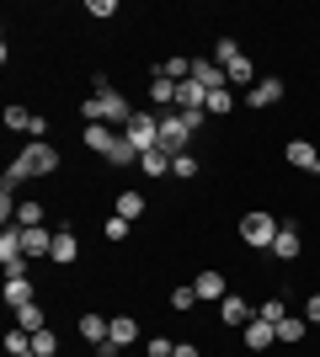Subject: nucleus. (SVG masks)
Instances as JSON below:
<instances>
[{
    "mask_svg": "<svg viewBox=\"0 0 320 357\" xmlns=\"http://www.w3.org/2000/svg\"><path fill=\"white\" fill-rule=\"evenodd\" d=\"M54 171H59V149L43 144V139H32V144H22V155L11 160L6 187H22V181H32V176H54Z\"/></svg>",
    "mask_w": 320,
    "mask_h": 357,
    "instance_id": "obj_1",
    "label": "nucleus"
},
{
    "mask_svg": "<svg viewBox=\"0 0 320 357\" xmlns=\"http://www.w3.org/2000/svg\"><path fill=\"white\" fill-rule=\"evenodd\" d=\"M80 118L86 123H107V128H123V123L134 118V107H128V96H118V91H91V102H80Z\"/></svg>",
    "mask_w": 320,
    "mask_h": 357,
    "instance_id": "obj_2",
    "label": "nucleus"
},
{
    "mask_svg": "<svg viewBox=\"0 0 320 357\" xmlns=\"http://www.w3.org/2000/svg\"><path fill=\"white\" fill-rule=\"evenodd\" d=\"M123 139L144 155V149H160V112H144V107H134V118L123 123Z\"/></svg>",
    "mask_w": 320,
    "mask_h": 357,
    "instance_id": "obj_3",
    "label": "nucleus"
},
{
    "mask_svg": "<svg viewBox=\"0 0 320 357\" xmlns=\"http://www.w3.org/2000/svg\"><path fill=\"white\" fill-rule=\"evenodd\" d=\"M277 229H283V224H277L273 213H245V219H241V240L251 245V251H273Z\"/></svg>",
    "mask_w": 320,
    "mask_h": 357,
    "instance_id": "obj_4",
    "label": "nucleus"
},
{
    "mask_svg": "<svg viewBox=\"0 0 320 357\" xmlns=\"http://www.w3.org/2000/svg\"><path fill=\"white\" fill-rule=\"evenodd\" d=\"M187 139H192L187 112H176V107H171V112H160V149H166V155H182Z\"/></svg>",
    "mask_w": 320,
    "mask_h": 357,
    "instance_id": "obj_5",
    "label": "nucleus"
},
{
    "mask_svg": "<svg viewBox=\"0 0 320 357\" xmlns=\"http://www.w3.org/2000/svg\"><path fill=\"white\" fill-rule=\"evenodd\" d=\"M6 128L11 134H27V139H43L48 134V123L32 112V107H6Z\"/></svg>",
    "mask_w": 320,
    "mask_h": 357,
    "instance_id": "obj_6",
    "label": "nucleus"
},
{
    "mask_svg": "<svg viewBox=\"0 0 320 357\" xmlns=\"http://www.w3.org/2000/svg\"><path fill=\"white\" fill-rule=\"evenodd\" d=\"M283 91H289V86H283L277 75H267V80H257V86L245 91V107H261V112H267V107L283 102Z\"/></svg>",
    "mask_w": 320,
    "mask_h": 357,
    "instance_id": "obj_7",
    "label": "nucleus"
},
{
    "mask_svg": "<svg viewBox=\"0 0 320 357\" xmlns=\"http://www.w3.org/2000/svg\"><path fill=\"white\" fill-rule=\"evenodd\" d=\"M251 320H257V314H251V304H245V298L241 294H224V298H219V326H251Z\"/></svg>",
    "mask_w": 320,
    "mask_h": 357,
    "instance_id": "obj_8",
    "label": "nucleus"
},
{
    "mask_svg": "<svg viewBox=\"0 0 320 357\" xmlns=\"http://www.w3.org/2000/svg\"><path fill=\"white\" fill-rule=\"evenodd\" d=\"M16 229H22V224H16ZM22 256H27V261L54 256V229H43V224H38V229H22Z\"/></svg>",
    "mask_w": 320,
    "mask_h": 357,
    "instance_id": "obj_9",
    "label": "nucleus"
},
{
    "mask_svg": "<svg viewBox=\"0 0 320 357\" xmlns=\"http://www.w3.org/2000/svg\"><path fill=\"white\" fill-rule=\"evenodd\" d=\"M123 139V128H107V123H86V149H91V155H112V144H118Z\"/></svg>",
    "mask_w": 320,
    "mask_h": 357,
    "instance_id": "obj_10",
    "label": "nucleus"
},
{
    "mask_svg": "<svg viewBox=\"0 0 320 357\" xmlns=\"http://www.w3.org/2000/svg\"><path fill=\"white\" fill-rule=\"evenodd\" d=\"M192 80H198L203 91H224L229 75H224V64H219V59H192Z\"/></svg>",
    "mask_w": 320,
    "mask_h": 357,
    "instance_id": "obj_11",
    "label": "nucleus"
},
{
    "mask_svg": "<svg viewBox=\"0 0 320 357\" xmlns=\"http://www.w3.org/2000/svg\"><path fill=\"white\" fill-rule=\"evenodd\" d=\"M273 342H277V326H273V320H261V314H257V320L245 326V352H267V347H273Z\"/></svg>",
    "mask_w": 320,
    "mask_h": 357,
    "instance_id": "obj_12",
    "label": "nucleus"
},
{
    "mask_svg": "<svg viewBox=\"0 0 320 357\" xmlns=\"http://www.w3.org/2000/svg\"><path fill=\"white\" fill-rule=\"evenodd\" d=\"M299 251H305V240H299V224H283V229H277V240H273V256H277V261H294Z\"/></svg>",
    "mask_w": 320,
    "mask_h": 357,
    "instance_id": "obj_13",
    "label": "nucleus"
},
{
    "mask_svg": "<svg viewBox=\"0 0 320 357\" xmlns=\"http://www.w3.org/2000/svg\"><path fill=\"white\" fill-rule=\"evenodd\" d=\"M80 336L91 347H102L107 336H112V314H80Z\"/></svg>",
    "mask_w": 320,
    "mask_h": 357,
    "instance_id": "obj_14",
    "label": "nucleus"
},
{
    "mask_svg": "<svg viewBox=\"0 0 320 357\" xmlns=\"http://www.w3.org/2000/svg\"><path fill=\"white\" fill-rule=\"evenodd\" d=\"M203 102H208V91H203L198 80H182V86H176V112H203Z\"/></svg>",
    "mask_w": 320,
    "mask_h": 357,
    "instance_id": "obj_15",
    "label": "nucleus"
},
{
    "mask_svg": "<svg viewBox=\"0 0 320 357\" xmlns=\"http://www.w3.org/2000/svg\"><path fill=\"white\" fill-rule=\"evenodd\" d=\"M283 155H289V165H294V171H315V160H320V149L310 144V139H294V144L283 149Z\"/></svg>",
    "mask_w": 320,
    "mask_h": 357,
    "instance_id": "obj_16",
    "label": "nucleus"
},
{
    "mask_svg": "<svg viewBox=\"0 0 320 357\" xmlns=\"http://www.w3.org/2000/svg\"><path fill=\"white\" fill-rule=\"evenodd\" d=\"M75 256H80V240H75V229H54V261H59V267H70Z\"/></svg>",
    "mask_w": 320,
    "mask_h": 357,
    "instance_id": "obj_17",
    "label": "nucleus"
},
{
    "mask_svg": "<svg viewBox=\"0 0 320 357\" xmlns=\"http://www.w3.org/2000/svg\"><path fill=\"white\" fill-rule=\"evenodd\" d=\"M107 342L134 347V342H139V320H134V314H112V336H107Z\"/></svg>",
    "mask_w": 320,
    "mask_h": 357,
    "instance_id": "obj_18",
    "label": "nucleus"
},
{
    "mask_svg": "<svg viewBox=\"0 0 320 357\" xmlns=\"http://www.w3.org/2000/svg\"><path fill=\"white\" fill-rule=\"evenodd\" d=\"M171 160H176V155H166V149H144V155H139L144 176H171Z\"/></svg>",
    "mask_w": 320,
    "mask_h": 357,
    "instance_id": "obj_19",
    "label": "nucleus"
},
{
    "mask_svg": "<svg viewBox=\"0 0 320 357\" xmlns=\"http://www.w3.org/2000/svg\"><path fill=\"white\" fill-rule=\"evenodd\" d=\"M43 326H48V314H43V304H38V298L16 310V331H43Z\"/></svg>",
    "mask_w": 320,
    "mask_h": 357,
    "instance_id": "obj_20",
    "label": "nucleus"
},
{
    "mask_svg": "<svg viewBox=\"0 0 320 357\" xmlns=\"http://www.w3.org/2000/svg\"><path fill=\"white\" fill-rule=\"evenodd\" d=\"M150 102H160V112H171V107H176V80L155 75V80H150Z\"/></svg>",
    "mask_w": 320,
    "mask_h": 357,
    "instance_id": "obj_21",
    "label": "nucleus"
},
{
    "mask_svg": "<svg viewBox=\"0 0 320 357\" xmlns=\"http://www.w3.org/2000/svg\"><path fill=\"white\" fill-rule=\"evenodd\" d=\"M192 288H198V298H224V272H198Z\"/></svg>",
    "mask_w": 320,
    "mask_h": 357,
    "instance_id": "obj_22",
    "label": "nucleus"
},
{
    "mask_svg": "<svg viewBox=\"0 0 320 357\" xmlns=\"http://www.w3.org/2000/svg\"><path fill=\"white\" fill-rule=\"evenodd\" d=\"M6 304H11V310L32 304V278H6Z\"/></svg>",
    "mask_w": 320,
    "mask_h": 357,
    "instance_id": "obj_23",
    "label": "nucleus"
},
{
    "mask_svg": "<svg viewBox=\"0 0 320 357\" xmlns=\"http://www.w3.org/2000/svg\"><path fill=\"white\" fill-rule=\"evenodd\" d=\"M305 326H310L305 314H283V320H277V342H283V347H294L299 336H305Z\"/></svg>",
    "mask_w": 320,
    "mask_h": 357,
    "instance_id": "obj_24",
    "label": "nucleus"
},
{
    "mask_svg": "<svg viewBox=\"0 0 320 357\" xmlns=\"http://www.w3.org/2000/svg\"><path fill=\"white\" fill-rule=\"evenodd\" d=\"M16 224H22V229H38V224H43V203H38V197L16 203Z\"/></svg>",
    "mask_w": 320,
    "mask_h": 357,
    "instance_id": "obj_25",
    "label": "nucleus"
},
{
    "mask_svg": "<svg viewBox=\"0 0 320 357\" xmlns=\"http://www.w3.org/2000/svg\"><path fill=\"white\" fill-rule=\"evenodd\" d=\"M224 75H229V80H235V86H245V91L257 86V70H251V59H245V54H241V59H235V64H224Z\"/></svg>",
    "mask_w": 320,
    "mask_h": 357,
    "instance_id": "obj_26",
    "label": "nucleus"
},
{
    "mask_svg": "<svg viewBox=\"0 0 320 357\" xmlns=\"http://www.w3.org/2000/svg\"><path fill=\"white\" fill-rule=\"evenodd\" d=\"M112 213H118V219H128V224H134L139 213H144V197H139V192H118V208H112Z\"/></svg>",
    "mask_w": 320,
    "mask_h": 357,
    "instance_id": "obj_27",
    "label": "nucleus"
},
{
    "mask_svg": "<svg viewBox=\"0 0 320 357\" xmlns=\"http://www.w3.org/2000/svg\"><path fill=\"white\" fill-rule=\"evenodd\" d=\"M198 171H203V165H198V155H187V149L176 155V160H171V176H176V181H192Z\"/></svg>",
    "mask_w": 320,
    "mask_h": 357,
    "instance_id": "obj_28",
    "label": "nucleus"
},
{
    "mask_svg": "<svg viewBox=\"0 0 320 357\" xmlns=\"http://www.w3.org/2000/svg\"><path fill=\"white\" fill-rule=\"evenodd\" d=\"M32 352H38V357H59V336H54V331H32Z\"/></svg>",
    "mask_w": 320,
    "mask_h": 357,
    "instance_id": "obj_29",
    "label": "nucleus"
},
{
    "mask_svg": "<svg viewBox=\"0 0 320 357\" xmlns=\"http://www.w3.org/2000/svg\"><path fill=\"white\" fill-rule=\"evenodd\" d=\"M229 107H235V96H229V86H224V91H208V102H203V112H208V118H224Z\"/></svg>",
    "mask_w": 320,
    "mask_h": 357,
    "instance_id": "obj_30",
    "label": "nucleus"
},
{
    "mask_svg": "<svg viewBox=\"0 0 320 357\" xmlns=\"http://www.w3.org/2000/svg\"><path fill=\"white\" fill-rule=\"evenodd\" d=\"M192 304H198V288H192V283L171 288V310H176V314H187V310H192Z\"/></svg>",
    "mask_w": 320,
    "mask_h": 357,
    "instance_id": "obj_31",
    "label": "nucleus"
},
{
    "mask_svg": "<svg viewBox=\"0 0 320 357\" xmlns=\"http://www.w3.org/2000/svg\"><path fill=\"white\" fill-rule=\"evenodd\" d=\"M6 352H11V357H27L32 352V331H6Z\"/></svg>",
    "mask_w": 320,
    "mask_h": 357,
    "instance_id": "obj_32",
    "label": "nucleus"
},
{
    "mask_svg": "<svg viewBox=\"0 0 320 357\" xmlns=\"http://www.w3.org/2000/svg\"><path fill=\"white\" fill-rule=\"evenodd\" d=\"M134 160H139V149L128 144V139H118V144H112V155H107V165H118V171H123V165H134Z\"/></svg>",
    "mask_w": 320,
    "mask_h": 357,
    "instance_id": "obj_33",
    "label": "nucleus"
},
{
    "mask_svg": "<svg viewBox=\"0 0 320 357\" xmlns=\"http://www.w3.org/2000/svg\"><path fill=\"white\" fill-rule=\"evenodd\" d=\"M128 229H134V224H128V219H118V213H112V219L102 224V235H107V240H128Z\"/></svg>",
    "mask_w": 320,
    "mask_h": 357,
    "instance_id": "obj_34",
    "label": "nucleus"
},
{
    "mask_svg": "<svg viewBox=\"0 0 320 357\" xmlns=\"http://www.w3.org/2000/svg\"><path fill=\"white\" fill-rule=\"evenodd\" d=\"M176 352V342H166V336H150V342H144V357H171Z\"/></svg>",
    "mask_w": 320,
    "mask_h": 357,
    "instance_id": "obj_35",
    "label": "nucleus"
},
{
    "mask_svg": "<svg viewBox=\"0 0 320 357\" xmlns=\"http://www.w3.org/2000/svg\"><path fill=\"white\" fill-rule=\"evenodd\" d=\"M261 320H273V326H277V320H283V314H289V310H283V298H267V304H261Z\"/></svg>",
    "mask_w": 320,
    "mask_h": 357,
    "instance_id": "obj_36",
    "label": "nucleus"
},
{
    "mask_svg": "<svg viewBox=\"0 0 320 357\" xmlns=\"http://www.w3.org/2000/svg\"><path fill=\"white\" fill-rule=\"evenodd\" d=\"M86 11H91V16H118V0H91Z\"/></svg>",
    "mask_w": 320,
    "mask_h": 357,
    "instance_id": "obj_37",
    "label": "nucleus"
},
{
    "mask_svg": "<svg viewBox=\"0 0 320 357\" xmlns=\"http://www.w3.org/2000/svg\"><path fill=\"white\" fill-rule=\"evenodd\" d=\"M305 320H310V326H320V294H310V304H305Z\"/></svg>",
    "mask_w": 320,
    "mask_h": 357,
    "instance_id": "obj_38",
    "label": "nucleus"
},
{
    "mask_svg": "<svg viewBox=\"0 0 320 357\" xmlns=\"http://www.w3.org/2000/svg\"><path fill=\"white\" fill-rule=\"evenodd\" d=\"M171 357H203V352H198L192 342H176V352H171Z\"/></svg>",
    "mask_w": 320,
    "mask_h": 357,
    "instance_id": "obj_39",
    "label": "nucleus"
},
{
    "mask_svg": "<svg viewBox=\"0 0 320 357\" xmlns=\"http://www.w3.org/2000/svg\"><path fill=\"white\" fill-rule=\"evenodd\" d=\"M315 176H320V160H315Z\"/></svg>",
    "mask_w": 320,
    "mask_h": 357,
    "instance_id": "obj_40",
    "label": "nucleus"
}]
</instances>
